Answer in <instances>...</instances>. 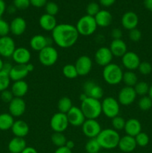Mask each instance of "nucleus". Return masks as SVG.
<instances>
[{"label": "nucleus", "mask_w": 152, "mask_h": 153, "mask_svg": "<svg viewBox=\"0 0 152 153\" xmlns=\"http://www.w3.org/2000/svg\"><path fill=\"white\" fill-rule=\"evenodd\" d=\"M110 34L113 37V40H119V39H122V31L120 28H113Z\"/></svg>", "instance_id": "8fccbe9b"}, {"label": "nucleus", "mask_w": 152, "mask_h": 153, "mask_svg": "<svg viewBox=\"0 0 152 153\" xmlns=\"http://www.w3.org/2000/svg\"><path fill=\"white\" fill-rule=\"evenodd\" d=\"M101 102V111L104 116L110 119L119 116L120 112V104L116 99L112 97H107Z\"/></svg>", "instance_id": "423d86ee"}, {"label": "nucleus", "mask_w": 152, "mask_h": 153, "mask_svg": "<svg viewBox=\"0 0 152 153\" xmlns=\"http://www.w3.org/2000/svg\"><path fill=\"white\" fill-rule=\"evenodd\" d=\"M149 88L150 86L145 82H138L137 85L134 87L137 95L140 96V97H144L147 95L148 94Z\"/></svg>", "instance_id": "e433bc0d"}, {"label": "nucleus", "mask_w": 152, "mask_h": 153, "mask_svg": "<svg viewBox=\"0 0 152 153\" xmlns=\"http://www.w3.org/2000/svg\"><path fill=\"white\" fill-rule=\"evenodd\" d=\"M6 10H7V7H6L5 1L4 0H0V18H1Z\"/></svg>", "instance_id": "864d4df0"}, {"label": "nucleus", "mask_w": 152, "mask_h": 153, "mask_svg": "<svg viewBox=\"0 0 152 153\" xmlns=\"http://www.w3.org/2000/svg\"><path fill=\"white\" fill-rule=\"evenodd\" d=\"M27 28V22L21 16L12 19L10 23V31L14 36H20L25 33Z\"/></svg>", "instance_id": "4be33fe9"}, {"label": "nucleus", "mask_w": 152, "mask_h": 153, "mask_svg": "<svg viewBox=\"0 0 152 153\" xmlns=\"http://www.w3.org/2000/svg\"><path fill=\"white\" fill-rule=\"evenodd\" d=\"M27 67H28V71H29V73H31V72L34 70V66L31 63H28V64H27Z\"/></svg>", "instance_id": "680f3d73"}, {"label": "nucleus", "mask_w": 152, "mask_h": 153, "mask_svg": "<svg viewBox=\"0 0 152 153\" xmlns=\"http://www.w3.org/2000/svg\"><path fill=\"white\" fill-rule=\"evenodd\" d=\"M83 93L87 97L100 100L104 96V91L100 85L92 80H88L83 84Z\"/></svg>", "instance_id": "ddd939ff"}, {"label": "nucleus", "mask_w": 152, "mask_h": 153, "mask_svg": "<svg viewBox=\"0 0 152 153\" xmlns=\"http://www.w3.org/2000/svg\"><path fill=\"white\" fill-rule=\"evenodd\" d=\"M72 102L67 97H61L58 102V109L59 112L66 114L72 108Z\"/></svg>", "instance_id": "473e14b6"}, {"label": "nucleus", "mask_w": 152, "mask_h": 153, "mask_svg": "<svg viewBox=\"0 0 152 153\" xmlns=\"http://www.w3.org/2000/svg\"><path fill=\"white\" fill-rule=\"evenodd\" d=\"M27 147L26 141L22 137H14L9 141L7 149L9 152L21 153Z\"/></svg>", "instance_id": "c756f323"}, {"label": "nucleus", "mask_w": 152, "mask_h": 153, "mask_svg": "<svg viewBox=\"0 0 152 153\" xmlns=\"http://www.w3.org/2000/svg\"><path fill=\"white\" fill-rule=\"evenodd\" d=\"M13 97L18 98H22L26 95L28 91V85L25 80L13 82L10 88Z\"/></svg>", "instance_id": "cd10ccee"}, {"label": "nucleus", "mask_w": 152, "mask_h": 153, "mask_svg": "<svg viewBox=\"0 0 152 153\" xmlns=\"http://www.w3.org/2000/svg\"><path fill=\"white\" fill-rule=\"evenodd\" d=\"M4 62L2 61V59H1V58H0V71H1V70H3V67H4Z\"/></svg>", "instance_id": "0e129e2a"}, {"label": "nucleus", "mask_w": 152, "mask_h": 153, "mask_svg": "<svg viewBox=\"0 0 152 153\" xmlns=\"http://www.w3.org/2000/svg\"><path fill=\"white\" fill-rule=\"evenodd\" d=\"M62 73L63 75L66 79H76V78L78 76V73H77L75 64H66V65L63 66V67Z\"/></svg>", "instance_id": "72a5a7b5"}, {"label": "nucleus", "mask_w": 152, "mask_h": 153, "mask_svg": "<svg viewBox=\"0 0 152 153\" xmlns=\"http://www.w3.org/2000/svg\"><path fill=\"white\" fill-rule=\"evenodd\" d=\"M75 142L73 141V140H67L66 143V145H65V146H66L68 149H71V150L75 147Z\"/></svg>", "instance_id": "bf43d9fd"}, {"label": "nucleus", "mask_w": 152, "mask_h": 153, "mask_svg": "<svg viewBox=\"0 0 152 153\" xmlns=\"http://www.w3.org/2000/svg\"><path fill=\"white\" fill-rule=\"evenodd\" d=\"M125 123H126L125 120L119 115L112 119V126L116 131H121L125 128Z\"/></svg>", "instance_id": "ea45409f"}, {"label": "nucleus", "mask_w": 152, "mask_h": 153, "mask_svg": "<svg viewBox=\"0 0 152 153\" xmlns=\"http://www.w3.org/2000/svg\"><path fill=\"white\" fill-rule=\"evenodd\" d=\"M100 10L101 9H100L99 4L97 2H90L87 4L86 7V15L95 17V15L100 11Z\"/></svg>", "instance_id": "37998d69"}, {"label": "nucleus", "mask_w": 152, "mask_h": 153, "mask_svg": "<svg viewBox=\"0 0 152 153\" xmlns=\"http://www.w3.org/2000/svg\"><path fill=\"white\" fill-rule=\"evenodd\" d=\"M95 61L98 66L104 67L108 64H111L113 55L109 47L102 46L97 49L95 53Z\"/></svg>", "instance_id": "9b49d317"}, {"label": "nucleus", "mask_w": 152, "mask_h": 153, "mask_svg": "<svg viewBox=\"0 0 152 153\" xmlns=\"http://www.w3.org/2000/svg\"><path fill=\"white\" fill-rule=\"evenodd\" d=\"M98 1L101 5L105 7H110L116 2V0H98Z\"/></svg>", "instance_id": "603ef678"}, {"label": "nucleus", "mask_w": 152, "mask_h": 153, "mask_svg": "<svg viewBox=\"0 0 152 153\" xmlns=\"http://www.w3.org/2000/svg\"><path fill=\"white\" fill-rule=\"evenodd\" d=\"M121 58L123 67L130 71H134L138 69L139 65L141 63L139 55L132 51H128Z\"/></svg>", "instance_id": "2eb2a0df"}, {"label": "nucleus", "mask_w": 152, "mask_h": 153, "mask_svg": "<svg viewBox=\"0 0 152 153\" xmlns=\"http://www.w3.org/2000/svg\"><path fill=\"white\" fill-rule=\"evenodd\" d=\"M12 67H13V65H12L11 64H10V63H4L2 70H4V71L7 72V73H9L10 70H11Z\"/></svg>", "instance_id": "13d9d810"}, {"label": "nucleus", "mask_w": 152, "mask_h": 153, "mask_svg": "<svg viewBox=\"0 0 152 153\" xmlns=\"http://www.w3.org/2000/svg\"><path fill=\"white\" fill-rule=\"evenodd\" d=\"M8 153H12V152H8Z\"/></svg>", "instance_id": "774afa93"}, {"label": "nucleus", "mask_w": 152, "mask_h": 153, "mask_svg": "<svg viewBox=\"0 0 152 153\" xmlns=\"http://www.w3.org/2000/svg\"><path fill=\"white\" fill-rule=\"evenodd\" d=\"M16 48L14 40L11 37L8 35L0 37V56L10 58Z\"/></svg>", "instance_id": "f8f14e48"}, {"label": "nucleus", "mask_w": 152, "mask_h": 153, "mask_svg": "<svg viewBox=\"0 0 152 153\" xmlns=\"http://www.w3.org/2000/svg\"><path fill=\"white\" fill-rule=\"evenodd\" d=\"M51 140L55 146L59 148L65 146L67 139L62 132H54L51 136Z\"/></svg>", "instance_id": "f704fd0d"}, {"label": "nucleus", "mask_w": 152, "mask_h": 153, "mask_svg": "<svg viewBox=\"0 0 152 153\" xmlns=\"http://www.w3.org/2000/svg\"><path fill=\"white\" fill-rule=\"evenodd\" d=\"M45 10H46V13L55 16L59 12V7L58 4L54 1H48L45 5Z\"/></svg>", "instance_id": "79ce46f5"}, {"label": "nucleus", "mask_w": 152, "mask_h": 153, "mask_svg": "<svg viewBox=\"0 0 152 153\" xmlns=\"http://www.w3.org/2000/svg\"><path fill=\"white\" fill-rule=\"evenodd\" d=\"M11 131L15 137H26L29 133V126L28 123L22 120H17L14 121L11 128Z\"/></svg>", "instance_id": "393cba45"}, {"label": "nucleus", "mask_w": 152, "mask_h": 153, "mask_svg": "<svg viewBox=\"0 0 152 153\" xmlns=\"http://www.w3.org/2000/svg\"><path fill=\"white\" fill-rule=\"evenodd\" d=\"M144 5L146 9L152 12V0H144Z\"/></svg>", "instance_id": "4d7b16f0"}, {"label": "nucleus", "mask_w": 152, "mask_h": 153, "mask_svg": "<svg viewBox=\"0 0 152 153\" xmlns=\"http://www.w3.org/2000/svg\"><path fill=\"white\" fill-rule=\"evenodd\" d=\"M40 26L46 31H52L58 25L55 16L44 13L39 19Z\"/></svg>", "instance_id": "bb28decb"}, {"label": "nucleus", "mask_w": 152, "mask_h": 153, "mask_svg": "<svg viewBox=\"0 0 152 153\" xmlns=\"http://www.w3.org/2000/svg\"><path fill=\"white\" fill-rule=\"evenodd\" d=\"M80 108L86 119L96 120L102 114L101 102L100 100L89 97L80 102Z\"/></svg>", "instance_id": "7ed1b4c3"}, {"label": "nucleus", "mask_w": 152, "mask_h": 153, "mask_svg": "<svg viewBox=\"0 0 152 153\" xmlns=\"http://www.w3.org/2000/svg\"><path fill=\"white\" fill-rule=\"evenodd\" d=\"M10 79L9 73L1 70L0 71V93L3 91L8 89L10 85Z\"/></svg>", "instance_id": "4c0bfd02"}, {"label": "nucleus", "mask_w": 152, "mask_h": 153, "mask_svg": "<svg viewBox=\"0 0 152 153\" xmlns=\"http://www.w3.org/2000/svg\"><path fill=\"white\" fill-rule=\"evenodd\" d=\"M87 97H88L86 95V94H84V93H82V94L80 95V97H79V99H80V101L82 102V101H83L85 99L87 98Z\"/></svg>", "instance_id": "e2e57ef3"}, {"label": "nucleus", "mask_w": 152, "mask_h": 153, "mask_svg": "<svg viewBox=\"0 0 152 153\" xmlns=\"http://www.w3.org/2000/svg\"><path fill=\"white\" fill-rule=\"evenodd\" d=\"M122 82L125 83V86L134 88L138 82V77L134 71L128 70L123 73Z\"/></svg>", "instance_id": "2f4dec72"}, {"label": "nucleus", "mask_w": 152, "mask_h": 153, "mask_svg": "<svg viewBox=\"0 0 152 153\" xmlns=\"http://www.w3.org/2000/svg\"><path fill=\"white\" fill-rule=\"evenodd\" d=\"M120 137L117 131L109 128L101 130L96 137V140L101 149L110 150L118 147Z\"/></svg>", "instance_id": "f03ea898"}, {"label": "nucleus", "mask_w": 152, "mask_h": 153, "mask_svg": "<svg viewBox=\"0 0 152 153\" xmlns=\"http://www.w3.org/2000/svg\"><path fill=\"white\" fill-rule=\"evenodd\" d=\"M50 41L49 37L43 34H36L30 40V46L33 50L40 52L46 46H50Z\"/></svg>", "instance_id": "412c9836"}, {"label": "nucleus", "mask_w": 152, "mask_h": 153, "mask_svg": "<svg viewBox=\"0 0 152 153\" xmlns=\"http://www.w3.org/2000/svg\"><path fill=\"white\" fill-rule=\"evenodd\" d=\"M66 116L69 125L74 127L81 126L84 121L86 120V117L82 112L80 108L74 105L69 111L68 113L66 114Z\"/></svg>", "instance_id": "4468645a"}, {"label": "nucleus", "mask_w": 152, "mask_h": 153, "mask_svg": "<svg viewBox=\"0 0 152 153\" xmlns=\"http://www.w3.org/2000/svg\"><path fill=\"white\" fill-rule=\"evenodd\" d=\"M81 128L83 134L89 139L96 138L102 130L101 125L96 120L91 119H86Z\"/></svg>", "instance_id": "1a4fd4ad"}, {"label": "nucleus", "mask_w": 152, "mask_h": 153, "mask_svg": "<svg viewBox=\"0 0 152 153\" xmlns=\"http://www.w3.org/2000/svg\"><path fill=\"white\" fill-rule=\"evenodd\" d=\"M10 32V23L0 18V37L8 36Z\"/></svg>", "instance_id": "a18cd8bd"}, {"label": "nucleus", "mask_w": 152, "mask_h": 153, "mask_svg": "<svg viewBox=\"0 0 152 153\" xmlns=\"http://www.w3.org/2000/svg\"><path fill=\"white\" fill-rule=\"evenodd\" d=\"M75 27L79 35L87 37L95 33L98 25L93 16L86 14L77 20Z\"/></svg>", "instance_id": "39448f33"}, {"label": "nucleus", "mask_w": 152, "mask_h": 153, "mask_svg": "<svg viewBox=\"0 0 152 153\" xmlns=\"http://www.w3.org/2000/svg\"><path fill=\"white\" fill-rule=\"evenodd\" d=\"M47 2V0H30L31 5L34 6L35 7H45Z\"/></svg>", "instance_id": "3c124183"}, {"label": "nucleus", "mask_w": 152, "mask_h": 153, "mask_svg": "<svg viewBox=\"0 0 152 153\" xmlns=\"http://www.w3.org/2000/svg\"><path fill=\"white\" fill-rule=\"evenodd\" d=\"M148 94V97L152 100V85L151 86H150V88H149V91Z\"/></svg>", "instance_id": "69168bd1"}, {"label": "nucleus", "mask_w": 152, "mask_h": 153, "mask_svg": "<svg viewBox=\"0 0 152 153\" xmlns=\"http://www.w3.org/2000/svg\"><path fill=\"white\" fill-rule=\"evenodd\" d=\"M26 110V103L22 98L14 97L8 104L9 114L13 117H19L25 114Z\"/></svg>", "instance_id": "f3484780"}, {"label": "nucleus", "mask_w": 152, "mask_h": 153, "mask_svg": "<svg viewBox=\"0 0 152 153\" xmlns=\"http://www.w3.org/2000/svg\"><path fill=\"white\" fill-rule=\"evenodd\" d=\"M95 19L98 26L105 28L111 25L113 22V16L111 13L107 10H100L95 16Z\"/></svg>", "instance_id": "c85d7f7f"}, {"label": "nucleus", "mask_w": 152, "mask_h": 153, "mask_svg": "<svg viewBox=\"0 0 152 153\" xmlns=\"http://www.w3.org/2000/svg\"><path fill=\"white\" fill-rule=\"evenodd\" d=\"M14 121V117L10 114H0V130L7 131L9 129H11Z\"/></svg>", "instance_id": "7c9ffc66"}, {"label": "nucleus", "mask_w": 152, "mask_h": 153, "mask_svg": "<svg viewBox=\"0 0 152 153\" xmlns=\"http://www.w3.org/2000/svg\"><path fill=\"white\" fill-rule=\"evenodd\" d=\"M13 4L18 10H25L30 5V0H13Z\"/></svg>", "instance_id": "09e8293b"}, {"label": "nucleus", "mask_w": 152, "mask_h": 153, "mask_svg": "<svg viewBox=\"0 0 152 153\" xmlns=\"http://www.w3.org/2000/svg\"><path fill=\"white\" fill-rule=\"evenodd\" d=\"M58 58L59 55L58 50L51 45L46 46L43 50L39 52V61L45 67H52L55 65L58 61Z\"/></svg>", "instance_id": "0eeeda50"}, {"label": "nucleus", "mask_w": 152, "mask_h": 153, "mask_svg": "<svg viewBox=\"0 0 152 153\" xmlns=\"http://www.w3.org/2000/svg\"><path fill=\"white\" fill-rule=\"evenodd\" d=\"M0 98H1V101L4 103H10V102L13 100V99L14 98L13 94H12L11 91L10 90H5V91H3L1 92L0 94Z\"/></svg>", "instance_id": "de8ad7c7"}, {"label": "nucleus", "mask_w": 152, "mask_h": 153, "mask_svg": "<svg viewBox=\"0 0 152 153\" xmlns=\"http://www.w3.org/2000/svg\"><path fill=\"white\" fill-rule=\"evenodd\" d=\"M135 140L137 146L140 147H145L149 143L150 139H149V136L146 133L141 131L136 136Z\"/></svg>", "instance_id": "a19ab883"}, {"label": "nucleus", "mask_w": 152, "mask_h": 153, "mask_svg": "<svg viewBox=\"0 0 152 153\" xmlns=\"http://www.w3.org/2000/svg\"><path fill=\"white\" fill-rule=\"evenodd\" d=\"M139 108L142 111H148L152 108V100L148 96H144L138 102Z\"/></svg>", "instance_id": "58836bf2"}, {"label": "nucleus", "mask_w": 152, "mask_h": 153, "mask_svg": "<svg viewBox=\"0 0 152 153\" xmlns=\"http://www.w3.org/2000/svg\"><path fill=\"white\" fill-rule=\"evenodd\" d=\"M138 70L142 75L146 76V75L150 74L152 72V66L151 64L149 62H148V61H142V62L140 63V64L139 65Z\"/></svg>", "instance_id": "c03bdc74"}, {"label": "nucleus", "mask_w": 152, "mask_h": 153, "mask_svg": "<svg viewBox=\"0 0 152 153\" xmlns=\"http://www.w3.org/2000/svg\"><path fill=\"white\" fill-rule=\"evenodd\" d=\"M137 146L136 143L135 137L126 134L123 137H120L118 147L122 152L125 153L132 152L135 150L136 147Z\"/></svg>", "instance_id": "5701e85b"}, {"label": "nucleus", "mask_w": 152, "mask_h": 153, "mask_svg": "<svg viewBox=\"0 0 152 153\" xmlns=\"http://www.w3.org/2000/svg\"><path fill=\"white\" fill-rule=\"evenodd\" d=\"M21 153H38V152L32 146H27Z\"/></svg>", "instance_id": "6e6d98bb"}, {"label": "nucleus", "mask_w": 152, "mask_h": 153, "mask_svg": "<svg viewBox=\"0 0 152 153\" xmlns=\"http://www.w3.org/2000/svg\"><path fill=\"white\" fill-rule=\"evenodd\" d=\"M29 73L27 64H25V65L16 64L12 67L11 70L9 72V76H10V80L16 82V81L24 80Z\"/></svg>", "instance_id": "aec40b11"}, {"label": "nucleus", "mask_w": 152, "mask_h": 153, "mask_svg": "<svg viewBox=\"0 0 152 153\" xmlns=\"http://www.w3.org/2000/svg\"><path fill=\"white\" fill-rule=\"evenodd\" d=\"M128 37H129V39L132 42L137 43V42H139L141 40L142 32L140 31V30H139L137 28H134V29L130 30L129 31V33H128Z\"/></svg>", "instance_id": "49530a36"}, {"label": "nucleus", "mask_w": 152, "mask_h": 153, "mask_svg": "<svg viewBox=\"0 0 152 153\" xmlns=\"http://www.w3.org/2000/svg\"><path fill=\"white\" fill-rule=\"evenodd\" d=\"M124 72L118 64L111 63L103 68L102 77L104 82L110 85H117L122 82Z\"/></svg>", "instance_id": "20e7f679"}, {"label": "nucleus", "mask_w": 152, "mask_h": 153, "mask_svg": "<svg viewBox=\"0 0 152 153\" xmlns=\"http://www.w3.org/2000/svg\"><path fill=\"white\" fill-rule=\"evenodd\" d=\"M100 153H110V152H100Z\"/></svg>", "instance_id": "338daca9"}, {"label": "nucleus", "mask_w": 152, "mask_h": 153, "mask_svg": "<svg viewBox=\"0 0 152 153\" xmlns=\"http://www.w3.org/2000/svg\"><path fill=\"white\" fill-rule=\"evenodd\" d=\"M137 96L134 88L125 86L119 91L117 100L120 105L128 106L134 102Z\"/></svg>", "instance_id": "9d476101"}, {"label": "nucleus", "mask_w": 152, "mask_h": 153, "mask_svg": "<svg viewBox=\"0 0 152 153\" xmlns=\"http://www.w3.org/2000/svg\"><path fill=\"white\" fill-rule=\"evenodd\" d=\"M139 23V17L134 11H127L124 13L121 19V24L125 29L132 30L136 28Z\"/></svg>", "instance_id": "6ab92c4d"}, {"label": "nucleus", "mask_w": 152, "mask_h": 153, "mask_svg": "<svg viewBox=\"0 0 152 153\" xmlns=\"http://www.w3.org/2000/svg\"><path fill=\"white\" fill-rule=\"evenodd\" d=\"M124 130H125L126 134L135 137L139 133L142 131L141 123L137 119L131 118V119L126 120Z\"/></svg>", "instance_id": "a878e982"}, {"label": "nucleus", "mask_w": 152, "mask_h": 153, "mask_svg": "<svg viewBox=\"0 0 152 153\" xmlns=\"http://www.w3.org/2000/svg\"><path fill=\"white\" fill-rule=\"evenodd\" d=\"M109 49L111 51L113 57H119V58H122L128 52L126 43L123 41L122 39L112 40Z\"/></svg>", "instance_id": "b1692460"}, {"label": "nucleus", "mask_w": 152, "mask_h": 153, "mask_svg": "<svg viewBox=\"0 0 152 153\" xmlns=\"http://www.w3.org/2000/svg\"><path fill=\"white\" fill-rule=\"evenodd\" d=\"M52 40L55 44L62 49H68L77 41L79 34L75 25L69 23L58 24L52 31Z\"/></svg>", "instance_id": "f257e3e1"}, {"label": "nucleus", "mask_w": 152, "mask_h": 153, "mask_svg": "<svg viewBox=\"0 0 152 153\" xmlns=\"http://www.w3.org/2000/svg\"><path fill=\"white\" fill-rule=\"evenodd\" d=\"M101 149L96 138L89 139L85 144V150L87 153H100Z\"/></svg>", "instance_id": "c9c22d12"}, {"label": "nucleus", "mask_w": 152, "mask_h": 153, "mask_svg": "<svg viewBox=\"0 0 152 153\" xmlns=\"http://www.w3.org/2000/svg\"><path fill=\"white\" fill-rule=\"evenodd\" d=\"M55 153H72L71 149H68L66 146H62V147H59L55 150Z\"/></svg>", "instance_id": "5fc2aeb1"}, {"label": "nucleus", "mask_w": 152, "mask_h": 153, "mask_svg": "<svg viewBox=\"0 0 152 153\" xmlns=\"http://www.w3.org/2000/svg\"><path fill=\"white\" fill-rule=\"evenodd\" d=\"M69 121L66 114L58 112L52 117L50 120V127L54 132H62L66 130L68 128Z\"/></svg>", "instance_id": "6e6552de"}, {"label": "nucleus", "mask_w": 152, "mask_h": 153, "mask_svg": "<svg viewBox=\"0 0 152 153\" xmlns=\"http://www.w3.org/2000/svg\"><path fill=\"white\" fill-rule=\"evenodd\" d=\"M75 68L78 76H84L89 74L92 68V61L87 55H81L75 61Z\"/></svg>", "instance_id": "dca6fc26"}, {"label": "nucleus", "mask_w": 152, "mask_h": 153, "mask_svg": "<svg viewBox=\"0 0 152 153\" xmlns=\"http://www.w3.org/2000/svg\"><path fill=\"white\" fill-rule=\"evenodd\" d=\"M16 10H17V9L14 7V5H13V4L11 6H9V7L7 8V12H8L9 13H14L15 12H16Z\"/></svg>", "instance_id": "052dcab7"}, {"label": "nucleus", "mask_w": 152, "mask_h": 153, "mask_svg": "<svg viewBox=\"0 0 152 153\" xmlns=\"http://www.w3.org/2000/svg\"><path fill=\"white\" fill-rule=\"evenodd\" d=\"M12 59L16 64H25L30 63L31 58V54L28 49L22 46L16 47L12 55Z\"/></svg>", "instance_id": "a211bd4d"}]
</instances>
